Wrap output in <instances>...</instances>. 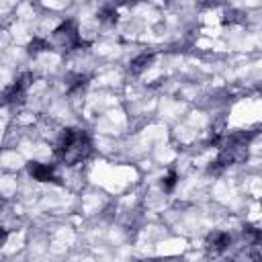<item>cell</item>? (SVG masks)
<instances>
[{
  "label": "cell",
  "instance_id": "1",
  "mask_svg": "<svg viewBox=\"0 0 262 262\" xmlns=\"http://www.w3.org/2000/svg\"><path fill=\"white\" fill-rule=\"evenodd\" d=\"M90 150H92L90 137L86 135L84 131L66 129V131L62 133L58 154H60V158H62L66 164H76V162L84 160L86 156L90 154Z\"/></svg>",
  "mask_w": 262,
  "mask_h": 262
},
{
  "label": "cell",
  "instance_id": "2",
  "mask_svg": "<svg viewBox=\"0 0 262 262\" xmlns=\"http://www.w3.org/2000/svg\"><path fill=\"white\" fill-rule=\"evenodd\" d=\"M56 39H60L62 45H66V47H78L80 45V35H78V29L74 27L72 21H66L60 29H56Z\"/></svg>",
  "mask_w": 262,
  "mask_h": 262
},
{
  "label": "cell",
  "instance_id": "3",
  "mask_svg": "<svg viewBox=\"0 0 262 262\" xmlns=\"http://www.w3.org/2000/svg\"><path fill=\"white\" fill-rule=\"evenodd\" d=\"M29 172H31V176L35 180H39V182H49V180H54V166H49V164H37V162H33L29 164Z\"/></svg>",
  "mask_w": 262,
  "mask_h": 262
},
{
  "label": "cell",
  "instance_id": "4",
  "mask_svg": "<svg viewBox=\"0 0 262 262\" xmlns=\"http://www.w3.org/2000/svg\"><path fill=\"white\" fill-rule=\"evenodd\" d=\"M230 244H232L230 234H223V232H217L213 236H209V240H207L209 250H213V252H223L225 248L230 246Z\"/></svg>",
  "mask_w": 262,
  "mask_h": 262
},
{
  "label": "cell",
  "instance_id": "5",
  "mask_svg": "<svg viewBox=\"0 0 262 262\" xmlns=\"http://www.w3.org/2000/svg\"><path fill=\"white\" fill-rule=\"evenodd\" d=\"M150 62H152V54H142L139 58H135V60L131 62V68L135 70V72H139V70H144Z\"/></svg>",
  "mask_w": 262,
  "mask_h": 262
},
{
  "label": "cell",
  "instance_id": "6",
  "mask_svg": "<svg viewBox=\"0 0 262 262\" xmlns=\"http://www.w3.org/2000/svg\"><path fill=\"white\" fill-rule=\"evenodd\" d=\"M174 186H176V174H174V172H170L168 176L164 178V182H162V188L166 190V193H170V190H172Z\"/></svg>",
  "mask_w": 262,
  "mask_h": 262
},
{
  "label": "cell",
  "instance_id": "7",
  "mask_svg": "<svg viewBox=\"0 0 262 262\" xmlns=\"http://www.w3.org/2000/svg\"><path fill=\"white\" fill-rule=\"evenodd\" d=\"M45 47H47V43L43 39H33L29 43V51H31V54H39V51H43Z\"/></svg>",
  "mask_w": 262,
  "mask_h": 262
},
{
  "label": "cell",
  "instance_id": "8",
  "mask_svg": "<svg viewBox=\"0 0 262 262\" xmlns=\"http://www.w3.org/2000/svg\"><path fill=\"white\" fill-rule=\"evenodd\" d=\"M100 19H102V21H109V23H115V21H117L115 8H102V10H100Z\"/></svg>",
  "mask_w": 262,
  "mask_h": 262
},
{
  "label": "cell",
  "instance_id": "9",
  "mask_svg": "<svg viewBox=\"0 0 262 262\" xmlns=\"http://www.w3.org/2000/svg\"><path fill=\"white\" fill-rule=\"evenodd\" d=\"M4 242H6V230H2V228H0V246H2Z\"/></svg>",
  "mask_w": 262,
  "mask_h": 262
}]
</instances>
